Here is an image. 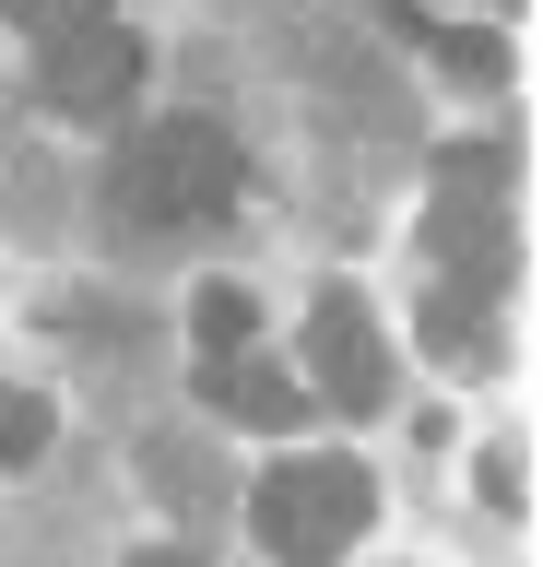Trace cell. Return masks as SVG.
Here are the masks:
<instances>
[{
  "instance_id": "obj_1",
  "label": "cell",
  "mask_w": 543,
  "mask_h": 567,
  "mask_svg": "<svg viewBox=\"0 0 543 567\" xmlns=\"http://www.w3.org/2000/svg\"><path fill=\"white\" fill-rule=\"evenodd\" d=\"M107 189H118L130 225H213V213H237V189H249V154H237L213 118H143V131L118 142Z\"/></svg>"
},
{
  "instance_id": "obj_2",
  "label": "cell",
  "mask_w": 543,
  "mask_h": 567,
  "mask_svg": "<svg viewBox=\"0 0 543 567\" xmlns=\"http://www.w3.org/2000/svg\"><path fill=\"white\" fill-rule=\"evenodd\" d=\"M366 520H378V473H366V461H343V450L272 461V473H260V496H249V532H260L284 567H331Z\"/></svg>"
},
{
  "instance_id": "obj_3",
  "label": "cell",
  "mask_w": 543,
  "mask_h": 567,
  "mask_svg": "<svg viewBox=\"0 0 543 567\" xmlns=\"http://www.w3.org/2000/svg\"><path fill=\"white\" fill-rule=\"evenodd\" d=\"M307 379H320L331 414H378L390 402V343H378V319H366L355 284H320L307 296Z\"/></svg>"
},
{
  "instance_id": "obj_4",
  "label": "cell",
  "mask_w": 543,
  "mask_h": 567,
  "mask_svg": "<svg viewBox=\"0 0 543 567\" xmlns=\"http://www.w3.org/2000/svg\"><path fill=\"white\" fill-rule=\"evenodd\" d=\"M497 213H508V154L497 142H449L437 154V202H426V237L449 272H497Z\"/></svg>"
},
{
  "instance_id": "obj_5",
  "label": "cell",
  "mask_w": 543,
  "mask_h": 567,
  "mask_svg": "<svg viewBox=\"0 0 543 567\" xmlns=\"http://www.w3.org/2000/svg\"><path fill=\"white\" fill-rule=\"evenodd\" d=\"M130 83H143V48H130L118 24H83V35H60V48L36 60V95L60 106V118H118Z\"/></svg>"
},
{
  "instance_id": "obj_6",
  "label": "cell",
  "mask_w": 543,
  "mask_h": 567,
  "mask_svg": "<svg viewBox=\"0 0 543 567\" xmlns=\"http://www.w3.org/2000/svg\"><path fill=\"white\" fill-rule=\"evenodd\" d=\"M213 402L237 425H295V414H307V390H295L272 354H213Z\"/></svg>"
},
{
  "instance_id": "obj_7",
  "label": "cell",
  "mask_w": 543,
  "mask_h": 567,
  "mask_svg": "<svg viewBox=\"0 0 543 567\" xmlns=\"http://www.w3.org/2000/svg\"><path fill=\"white\" fill-rule=\"evenodd\" d=\"M484 319H497V272H449L426 296V343L437 354H472V343H484Z\"/></svg>"
},
{
  "instance_id": "obj_8",
  "label": "cell",
  "mask_w": 543,
  "mask_h": 567,
  "mask_svg": "<svg viewBox=\"0 0 543 567\" xmlns=\"http://www.w3.org/2000/svg\"><path fill=\"white\" fill-rule=\"evenodd\" d=\"M0 12L36 35V48H60V35H83V24H107V0H0Z\"/></svg>"
},
{
  "instance_id": "obj_9",
  "label": "cell",
  "mask_w": 543,
  "mask_h": 567,
  "mask_svg": "<svg viewBox=\"0 0 543 567\" xmlns=\"http://www.w3.org/2000/svg\"><path fill=\"white\" fill-rule=\"evenodd\" d=\"M36 450H48V402H36V390H0V473L36 461Z\"/></svg>"
},
{
  "instance_id": "obj_10",
  "label": "cell",
  "mask_w": 543,
  "mask_h": 567,
  "mask_svg": "<svg viewBox=\"0 0 543 567\" xmlns=\"http://www.w3.org/2000/svg\"><path fill=\"white\" fill-rule=\"evenodd\" d=\"M437 60H449V71H472V83H497V71H508V48H497V35H437Z\"/></svg>"
},
{
  "instance_id": "obj_11",
  "label": "cell",
  "mask_w": 543,
  "mask_h": 567,
  "mask_svg": "<svg viewBox=\"0 0 543 567\" xmlns=\"http://www.w3.org/2000/svg\"><path fill=\"white\" fill-rule=\"evenodd\" d=\"M201 343H213V354L249 343V296H201Z\"/></svg>"
},
{
  "instance_id": "obj_12",
  "label": "cell",
  "mask_w": 543,
  "mask_h": 567,
  "mask_svg": "<svg viewBox=\"0 0 543 567\" xmlns=\"http://www.w3.org/2000/svg\"><path fill=\"white\" fill-rule=\"evenodd\" d=\"M130 567H201V556H189V544H143Z\"/></svg>"
},
{
  "instance_id": "obj_13",
  "label": "cell",
  "mask_w": 543,
  "mask_h": 567,
  "mask_svg": "<svg viewBox=\"0 0 543 567\" xmlns=\"http://www.w3.org/2000/svg\"><path fill=\"white\" fill-rule=\"evenodd\" d=\"M390 12H401V0H390Z\"/></svg>"
}]
</instances>
